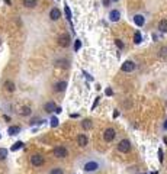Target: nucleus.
Listing matches in <instances>:
<instances>
[{
	"label": "nucleus",
	"mask_w": 167,
	"mask_h": 174,
	"mask_svg": "<svg viewBox=\"0 0 167 174\" xmlns=\"http://www.w3.org/2000/svg\"><path fill=\"white\" fill-rule=\"evenodd\" d=\"M22 147H23V142H22V141H18V142L13 144V147H12L10 149H12V151H18V149H20Z\"/></svg>",
	"instance_id": "obj_23"
},
{
	"label": "nucleus",
	"mask_w": 167,
	"mask_h": 174,
	"mask_svg": "<svg viewBox=\"0 0 167 174\" xmlns=\"http://www.w3.org/2000/svg\"><path fill=\"white\" fill-rule=\"evenodd\" d=\"M50 122H51V126H53V128H55V126H58V118H57V116H53Z\"/></svg>",
	"instance_id": "obj_27"
},
{
	"label": "nucleus",
	"mask_w": 167,
	"mask_h": 174,
	"mask_svg": "<svg viewBox=\"0 0 167 174\" xmlns=\"http://www.w3.org/2000/svg\"><path fill=\"white\" fill-rule=\"evenodd\" d=\"M121 70H122L124 73H132V71L135 70V62L131 61V60L124 61V64L121 65Z\"/></svg>",
	"instance_id": "obj_2"
},
{
	"label": "nucleus",
	"mask_w": 167,
	"mask_h": 174,
	"mask_svg": "<svg viewBox=\"0 0 167 174\" xmlns=\"http://www.w3.org/2000/svg\"><path fill=\"white\" fill-rule=\"evenodd\" d=\"M157 57L161 58V60H167V45H163L158 48L157 51Z\"/></svg>",
	"instance_id": "obj_12"
},
{
	"label": "nucleus",
	"mask_w": 167,
	"mask_h": 174,
	"mask_svg": "<svg viewBox=\"0 0 167 174\" xmlns=\"http://www.w3.org/2000/svg\"><path fill=\"white\" fill-rule=\"evenodd\" d=\"M163 129H164V130H167V119H166V120H164V123H163Z\"/></svg>",
	"instance_id": "obj_35"
},
{
	"label": "nucleus",
	"mask_w": 167,
	"mask_h": 174,
	"mask_svg": "<svg viewBox=\"0 0 167 174\" xmlns=\"http://www.w3.org/2000/svg\"><path fill=\"white\" fill-rule=\"evenodd\" d=\"M84 171H87V173H93V171H96V170H99L100 168V165H99V163L98 161H87L86 164H84Z\"/></svg>",
	"instance_id": "obj_3"
},
{
	"label": "nucleus",
	"mask_w": 167,
	"mask_h": 174,
	"mask_svg": "<svg viewBox=\"0 0 167 174\" xmlns=\"http://www.w3.org/2000/svg\"><path fill=\"white\" fill-rule=\"evenodd\" d=\"M105 94H106V96H112V94H113V90L110 89V87H108V89L105 90Z\"/></svg>",
	"instance_id": "obj_30"
},
{
	"label": "nucleus",
	"mask_w": 167,
	"mask_h": 174,
	"mask_svg": "<svg viewBox=\"0 0 167 174\" xmlns=\"http://www.w3.org/2000/svg\"><path fill=\"white\" fill-rule=\"evenodd\" d=\"M129 149H131V142L128 139L119 141V144H118V151L119 152H128Z\"/></svg>",
	"instance_id": "obj_5"
},
{
	"label": "nucleus",
	"mask_w": 167,
	"mask_h": 174,
	"mask_svg": "<svg viewBox=\"0 0 167 174\" xmlns=\"http://www.w3.org/2000/svg\"><path fill=\"white\" fill-rule=\"evenodd\" d=\"M70 35H67V33H63V35H60V38H58V43H60V47H63V48H67L68 45H70Z\"/></svg>",
	"instance_id": "obj_7"
},
{
	"label": "nucleus",
	"mask_w": 167,
	"mask_h": 174,
	"mask_svg": "<svg viewBox=\"0 0 167 174\" xmlns=\"http://www.w3.org/2000/svg\"><path fill=\"white\" fill-rule=\"evenodd\" d=\"M99 100H100V97H96V100H94V103H93V106H92V109H94L98 106V103H99Z\"/></svg>",
	"instance_id": "obj_32"
},
{
	"label": "nucleus",
	"mask_w": 167,
	"mask_h": 174,
	"mask_svg": "<svg viewBox=\"0 0 167 174\" xmlns=\"http://www.w3.org/2000/svg\"><path fill=\"white\" fill-rule=\"evenodd\" d=\"M115 137H116V130H115L113 128L105 129V132H103V139H105V142H112V141L115 139Z\"/></svg>",
	"instance_id": "obj_1"
},
{
	"label": "nucleus",
	"mask_w": 167,
	"mask_h": 174,
	"mask_svg": "<svg viewBox=\"0 0 167 174\" xmlns=\"http://www.w3.org/2000/svg\"><path fill=\"white\" fill-rule=\"evenodd\" d=\"M61 112H63L61 107H55V113H61Z\"/></svg>",
	"instance_id": "obj_34"
},
{
	"label": "nucleus",
	"mask_w": 167,
	"mask_h": 174,
	"mask_svg": "<svg viewBox=\"0 0 167 174\" xmlns=\"http://www.w3.org/2000/svg\"><path fill=\"white\" fill-rule=\"evenodd\" d=\"M141 174H147V173H141Z\"/></svg>",
	"instance_id": "obj_37"
},
{
	"label": "nucleus",
	"mask_w": 167,
	"mask_h": 174,
	"mask_svg": "<svg viewBox=\"0 0 167 174\" xmlns=\"http://www.w3.org/2000/svg\"><path fill=\"white\" fill-rule=\"evenodd\" d=\"M23 6L28 9H34L38 6V0H23Z\"/></svg>",
	"instance_id": "obj_14"
},
{
	"label": "nucleus",
	"mask_w": 167,
	"mask_h": 174,
	"mask_svg": "<svg viewBox=\"0 0 167 174\" xmlns=\"http://www.w3.org/2000/svg\"><path fill=\"white\" fill-rule=\"evenodd\" d=\"M119 19H121V10L112 9V10L109 12V20H110V22H118Z\"/></svg>",
	"instance_id": "obj_9"
},
{
	"label": "nucleus",
	"mask_w": 167,
	"mask_h": 174,
	"mask_svg": "<svg viewBox=\"0 0 167 174\" xmlns=\"http://www.w3.org/2000/svg\"><path fill=\"white\" fill-rule=\"evenodd\" d=\"M65 89H67V81H65V80H63V81H58V83H55V84H54V90H55L57 93L65 92Z\"/></svg>",
	"instance_id": "obj_10"
},
{
	"label": "nucleus",
	"mask_w": 167,
	"mask_h": 174,
	"mask_svg": "<svg viewBox=\"0 0 167 174\" xmlns=\"http://www.w3.org/2000/svg\"><path fill=\"white\" fill-rule=\"evenodd\" d=\"M158 31L160 32H167V19H161L160 22H158Z\"/></svg>",
	"instance_id": "obj_16"
},
{
	"label": "nucleus",
	"mask_w": 167,
	"mask_h": 174,
	"mask_svg": "<svg viewBox=\"0 0 167 174\" xmlns=\"http://www.w3.org/2000/svg\"><path fill=\"white\" fill-rule=\"evenodd\" d=\"M5 87H6V90H7V92H15V89H16L15 83H13V81H10V80L5 81Z\"/></svg>",
	"instance_id": "obj_17"
},
{
	"label": "nucleus",
	"mask_w": 167,
	"mask_h": 174,
	"mask_svg": "<svg viewBox=\"0 0 167 174\" xmlns=\"http://www.w3.org/2000/svg\"><path fill=\"white\" fill-rule=\"evenodd\" d=\"M112 2H119V0H112Z\"/></svg>",
	"instance_id": "obj_36"
},
{
	"label": "nucleus",
	"mask_w": 167,
	"mask_h": 174,
	"mask_svg": "<svg viewBox=\"0 0 167 174\" xmlns=\"http://www.w3.org/2000/svg\"><path fill=\"white\" fill-rule=\"evenodd\" d=\"M19 132H20V126H10L7 129V134L9 135H18Z\"/></svg>",
	"instance_id": "obj_18"
},
{
	"label": "nucleus",
	"mask_w": 167,
	"mask_h": 174,
	"mask_svg": "<svg viewBox=\"0 0 167 174\" xmlns=\"http://www.w3.org/2000/svg\"><path fill=\"white\" fill-rule=\"evenodd\" d=\"M64 12H65V16H67V19L71 22V17H73V15H71V10H70V7H68L67 5L64 6Z\"/></svg>",
	"instance_id": "obj_24"
},
{
	"label": "nucleus",
	"mask_w": 167,
	"mask_h": 174,
	"mask_svg": "<svg viewBox=\"0 0 167 174\" xmlns=\"http://www.w3.org/2000/svg\"><path fill=\"white\" fill-rule=\"evenodd\" d=\"M115 43H116V47H118L119 50H124V42H122L121 39H115Z\"/></svg>",
	"instance_id": "obj_28"
},
{
	"label": "nucleus",
	"mask_w": 167,
	"mask_h": 174,
	"mask_svg": "<svg viewBox=\"0 0 167 174\" xmlns=\"http://www.w3.org/2000/svg\"><path fill=\"white\" fill-rule=\"evenodd\" d=\"M77 142H79V145L83 148V147H86V145H87L89 139H87V137H86L84 134H80V135L77 137Z\"/></svg>",
	"instance_id": "obj_13"
},
{
	"label": "nucleus",
	"mask_w": 167,
	"mask_h": 174,
	"mask_svg": "<svg viewBox=\"0 0 167 174\" xmlns=\"http://www.w3.org/2000/svg\"><path fill=\"white\" fill-rule=\"evenodd\" d=\"M44 157L41 155V154H34L32 157H31V164L32 165H35V167H41L42 164H44Z\"/></svg>",
	"instance_id": "obj_6"
},
{
	"label": "nucleus",
	"mask_w": 167,
	"mask_h": 174,
	"mask_svg": "<svg viewBox=\"0 0 167 174\" xmlns=\"http://www.w3.org/2000/svg\"><path fill=\"white\" fill-rule=\"evenodd\" d=\"M54 155L57 158H65L68 155V151H67L65 147H55L54 148Z\"/></svg>",
	"instance_id": "obj_4"
},
{
	"label": "nucleus",
	"mask_w": 167,
	"mask_h": 174,
	"mask_svg": "<svg viewBox=\"0 0 167 174\" xmlns=\"http://www.w3.org/2000/svg\"><path fill=\"white\" fill-rule=\"evenodd\" d=\"M109 3H110V0H103V6H109Z\"/></svg>",
	"instance_id": "obj_33"
},
{
	"label": "nucleus",
	"mask_w": 167,
	"mask_h": 174,
	"mask_svg": "<svg viewBox=\"0 0 167 174\" xmlns=\"http://www.w3.org/2000/svg\"><path fill=\"white\" fill-rule=\"evenodd\" d=\"M31 113H32V110H31L29 106H23V107H22V110H20V115H22V116H28V115H31Z\"/></svg>",
	"instance_id": "obj_20"
},
{
	"label": "nucleus",
	"mask_w": 167,
	"mask_h": 174,
	"mask_svg": "<svg viewBox=\"0 0 167 174\" xmlns=\"http://www.w3.org/2000/svg\"><path fill=\"white\" fill-rule=\"evenodd\" d=\"M7 154H9V151H7L6 148H0V161L5 160V158L7 157Z\"/></svg>",
	"instance_id": "obj_21"
},
{
	"label": "nucleus",
	"mask_w": 167,
	"mask_h": 174,
	"mask_svg": "<svg viewBox=\"0 0 167 174\" xmlns=\"http://www.w3.org/2000/svg\"><path fill=\"white\" fill-rule=\"evenodd\" d=\"M60 17H61V12H60V9L53 7V9L50 10V19H51V20H58Z\"/></svg>",
	"instance_id": "obj_11"
},
{
	"label": "nucleus",
	"mask_w": 167,
	"mask_h": 174,
	"mask_svg": "<svg viewBox=\"0 0 167 174\" xmlns=\"http://www.w3.org/2000/svg\"><path fill=\"white\" fill-rule=\"evenodd\" d=\"M81 126H83V129H90L92 128V120L90 119H84L81 122Z\"/></svg>",
	"instance_id": "obj_22"
},
{
	"label": "nucleus",
	"mask_w": 167,
	"mask_h": 174,
	"mask_svg": "<svg viewBox=\"0 0 167 174\" xmlns=\"http://www.w3.org/2000/svg\"><path fill=\"white\" fill-rule=\"evenodd\" d=\"M0 138H2V135H0Z\"/></svg>",
	"instance_id": "obj_38"
},
{
	"label": "nucleus",
	"mask_w": 167,
	"mask_h": 174,
	"mask_svg": "<svg viewBox=\"0 0 167 174\" xmlns=\"http://www.w3.org/2000/svg\"><path fill=\"white\" fill-rule=\"evenodd\" d=\"M158 160H160V163H163V149L161 148L158 149Z\"/></svg>",
	"instance_id": "obj_31"
},
{
	"label": "nucleus",
	"mask_w": 167,
	"mask_h": 174,
	"mask_svg": "<svg viewBox=\"0 0 167 174\" xmlns=\"http://www.w3.org/2000/svg\"><path fill=\"white\" fill-rule=\"evenodd\" d=\"M55 65H58V67H67V61H64V60H58V61H55Z\"/></svg>",
	"instance_id": "obj_25"
},
{
	"label": "nucleus",
	"mask_w": 167,
	"mask_h": 174,
	"mask_svg": "<svg viewBox=\"0 0 167 174\" xmlns=\"http://www.w3.org/2000/svg\"><path fill=\"white\" fill-rule=\"evenodd\" d=\"M55 103L54 102H48V103H45V106H44V109H45V112H48V113H51V112H54L55 110Z\"/></svg>",
	"instance_id": "obj_15"
},
{
	"label": "nucleus",
	"mask_w": 167,
	"mask_h": 174,
	"mask_svg": "<svg viewBox=\"0 0 167 174\" xmlns=\"http://www.w3.org/2000/svg\"><path fill=\"white\" fill-rule=\"evenodd\" d=\"M50 174H63V170L61 168H53Z\"/></svg>",
	"instance_id": "obj_29"
},
{
	"label": "nucleus",
	"mask_w": 167,
	"mask_h": 174,
	"mask_svg": "<svg viewBox=\"0 0 167 174\" xmlns=\"http://www.w3.org/2000/svg\"><path fill=\"white\" fill-rule=\"evenodd\" d=\"M81 48V41L80 39H76L74 41V51H79Z\"/></svg>",
	"instance_id": "obj_26"
},
{
	"label": "nucleus",
	"mask_w": 167,
	"mask_h": 174,
	"mask_svg": "<svg viewBox=\"0 0 167 174\" xmlns=\"http://www.w3.org/2000/svg\"><path fill=\"white\" fill-rule=\"evenodd\" d=\"M132 20H134V23H135L137 26H144V23H145V17H144V15H141V13L134 15Z\"/></svg>",
	"instance_id": "obj_8"
},
{
	"label": "nucleus",
	"mask_w": 167,
	"mask_h": 174,
	"mask_svg": "<svg viewBox=\"0 0 167 174\" xmlns=\"http://www.w3.org/2000/svg\"><path fill=\"white\" fill-rule=\"evenodd\" d=\"M141 42H142V35H141V32H139V31H137V32H135V35H134V43L139 45Z\"/></svg>",
	"instance_id": "obj_19"
}]
</instances>
